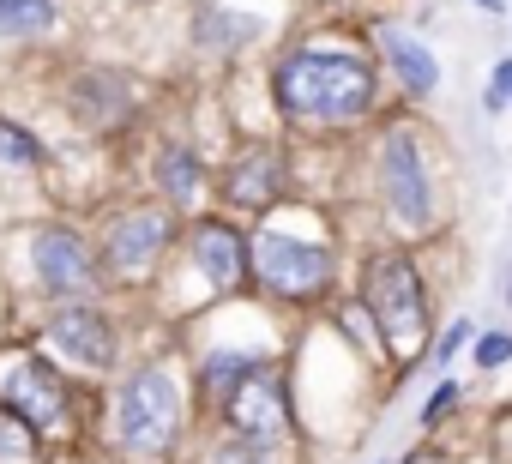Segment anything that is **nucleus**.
I'll return each mask as SVG.
<instances>
[{
	"mask_svg": "<svg viewBox=\"0 0 512 464\" xmlns=\"http://www.w3.org/2000/svg\"><path fill=\"white\" fill-rule=\"evenodd\" d=\"M374 103V67L344 49H296L278 67V109L308 127L362 121Z\"/></svg>",
	"mask_w": 512,
	"mask_h": 464,
	"instance_id": "nucleus-1",
	"label": "nucleus"
},
{
	"mask_svg": "<svg viewBox=\"0 0 512 464\" xmlns=\"http://www.w3.org/2000/svg\"><path fill=\"white\" fill-rule=\"evenodd\" d=\"M362 302L368 314L380 320V338L398 362H416L422 356V338H428V302H422V278L410 272L404 254H380L362 278Z\"/></svg>",
	"mask_w": 512,
	"mask_h": 464,
	"instance_id": "nucleus-2",
	"label": "nucleus"
},
{
	"mask_svg": "<svg viewBox=\"0 0 512 464\" xmlns=\"http://www.w3.org/2000/svg\"><path fill=\"white\" fill-rule=\"evenodd\" d=\"M181 434V386L169 368H139L127 374L121 398H115V446H127L133 458H157L169 452Z\"/></svg>",
	"mask_w": 512,
	"mask_h": 464,
	"instance_id": "nucleus-3",
	"label": "nucleus"
},
{
	"mask_svg": "<svg viewBox=\"0 0 512 464\" xmlns=\"http://www.w3.org/2000/svg\"><path fill=\"white\" fill-rule=\"evenodd\" d=\"M253 272H260V284L272 290V296H314V290H326V278H332V254L326 248H314V242H296V236H260L253 242Z\"/></svg>",
	"mask_w": 512,
	"mask_h": 464,
	"instance_id": "nucleus-4",
	"label": "nucleus"
},
{
	"mask_svg": "<svg viewBox=\"0 0 512 464\" xmlns=\"http://www.w3.org/2000/svg\"><path fill=\"white\" fill-rule=\"evenodd\" d=\"M380 181H386V205L404 229H428L434 205H428V175H422V157H416V139L398 127L386 133L380 145Z\"/></svg>",
	"mask_w": 512,
	"mask_h": 464,
	"instance_id": "nucleus-5",
	"label": "nucleus"
},
{
	"mask_svg": "<svg viewBox=\"0 0 512 464\" xmlns=\"http://www.w3.org/2000/svg\"><path fill=\"white\" fill-rule=\"evenodd\" d=\"M0 404H13L25 422L49 428V422L67 416V380L43 356H19V362H7V374H0Z\"/></svg>",
	"mask_w": 512,
	"mask_h": 464,
	"instance_id": "nucleus-6",
	"label": "nucleus"
},
{
	"mask_svg": "<svg viewBox=\"0 0 512 464\" xmlns=\"http://www.w3.org/2000/svg\"><path fill=\"white\" fill-rule=\"evenodd\" d=\"M31 266L55 296H85L97 284V260L73 229H37L31 236Z\"/></svg>",
	"mask_w": 512,
	"mask_h": 464,
	"instance_id": "nucleus-7",
	"label": "nucleus"
},
{
	"mask_svg": "<svg viewBox=\"0 0 512 464\" xmlns=\"http://www.w3.org/2000/svg\"><path fill=\"white\" fill-rule=\"evenodd\" d=\"M169 229H175L169 211H127V217L109 223L103 254H109V266H115L121 278H139V272H151L157 254L169 248Z\"/></svg>",
	"mask_w": 512,
	"mask_h": 464,
	"instance_id": "nucleus-8",
	"label": "nucleus"
},
{
	"mask_svg": "<svg viewBox=\"0 0 512 464\" xmlns=\"http://www.w3.org/2000/svg\"><path fill=\"white\" fill-rule=\"evenodd\" d=\"M49 344L67 350V356L85 362V368H109V356H115L109 320H103L97 308H85V302H73V308H61V314L49 320Z\"/></svg>",
	"mask_w": 512,
	"mask_h": 464,
	"instance_id": "nucleus-9",
	"label": "nucleus"
},
{
	"mask_svg": "<svg viewBox=\"0 0 512 464\" xmlns=\"http://www.w3.org/2000/svg\"><path fill=\"white\" fill-rule=\"evenodd\" d=\"M223 410H229V422H235L241 434H253V440H272V434L284 428V416H290L284 386L266 380V374H247V380L223 398Z\"/></svg>",
	"mask_w": 512,
	"mask_h": 464,
	"instance_id": "nucleus-10",
	"label": "nucleus"
},
{
	"mask_svg": "<svg viewBox=\"0 0 512 464\" xmlns=\"http://www.w3.org/2000/svg\"><path fill=\"white\" fill-rule=\"evenodd\" d=\"M278 193H284V157L272 145H253V151L235 157V169H229V199L235 205L266 211V205H278Z\"/></svg>",
	"mask_w": 512,
	"mask_h": 464,
	"instance_id": "nucleus-11",
	"label": "nucleus"
},
{
	"mask_svg": "<svg viewBox=\"0 0 512 464\" xmlns=\"http://www.w3.org/2000/svg\"><path fill=\"white\" fill-rule=\"evenodd\" d=\"M193 260H199V272L217 290H235L247 278V248H241V236H235L229 223H199L193 229Z\"/></svg>",
	"mask_w": 512,
	"mask_h": 464,
	"instance_id": "nucleus-12",
	"label": "nucleus"
},
{
	"mask_svg": "<svg viewBox=\"0 0 512 464\" xmlns=\"http://www.w3.org/2000/svg\"><path fill=\"white\" fill-rule=\"evenodd\" d=\"M380 49H386V61H392V73L416 91V97H428L434 91V79H440V67H434V55L416 43V37H404V31H386L380 37Z\"/></svg>",
	"mask_w": 512,
	"mask_h": 464,
	"instance_id": "nucleus-13",
	"label": "nucleus"
},
{
	"mask_svg": "<svg viewBox=\"0 0 512 464\" xmlns=\"http://www.w3.org/2000/svg\"><path fill=\"white\" fill-rule=\"evenodd\" d=\"M0 464H43L37 422H25L13 404H0Z\"/></svg>",
	"mask_w": 512,
	"mask_h": 464,
	"instance_id": "nucleus-14",
	"label": "nucleus"
},
{
	"mask_svg": "<svg viewBox=\"0 0 512 464\" xmlns=\"http://www.w3.org/2000/svg\"><path fill=\"white\" fill-rule=\"evenodd\" d=\"M55 25V0H0V37H43Z\"/></svg>",
	"mask_w": 512,
	"mask_h": 464,
	"instance_id": "nucleus-15",
	"label": "nucleus"
},
{
	"mask_svg": "<svg viewBox=\"0 0 512 464\" xmlns=\"http://www.w3.org/2000/svg\"><path fill=\"white\" fill-rule=\"evenodd\" d=\"M157 181L169 187V199H193V193H199V163H193V151H163Z\"/></svg>",
	"mask_w": 512,
	"mask_h": 464,
	"instance_id": "nucleus-16",
	"label": "nucleus"
},
{
	"mask_svg": "<svg viewBox=\"0 0 512 464\" xmlns=\"http://www.w3.org/2000/svg\"><path fill=\"white\" fill-rule=\"evenodd\" d=\"M247 374H253V356H241V350H229V356H211V362H205V392H211V398H229V392H235Z\"/></svg>",
	"mask_w": 512,
	"mask_h": 464,
	"instance_id": "nucleus-17",
	"label": "nucleus"
},
{
	"mask_svg": "<svg viewBox=\"0 0 512 464\" xmlns=\"http://www.w3.org/2000/svg\"><path fill=\"white\" fill-rule=\"evenodd\" d=\"M0 163H43V145H37V133H25V127H13V121H0Z\"/></svg>",
	"mask_w": 512,
	"mask_h": 464,
	"instance_id": "nucleus-18",
	"label": "nucleus"
},
{
	"mask_svg": "<svg viewBox=\"0 0 512 464\" xmlns=\"http://www.w3.org/2000/svg\"><path fill=\"white\" fill-rule=\"evenodd\" d=\"M506 356H512V338H506V332H488V338L476 344V362H482V368H500Z\"/></svg>",
	"mask_w": 512,
	"mask_h": 464,
	"instance_id": "nucleus-19",
	"label": "nucleus"
},
{
	"mask_svg": "<svg viewBox=\"0 0 512 464\" xmlns=\"http://www.w3.org/2000/svg\"><path fill=\"white\" fill-rule=\"evenodd\" d=\"M452 404H458V386H440V392H434V398H428V404H422V422H428V428H434V422H440V416H446V410H452Z\"/></svg>",
	"mask_w": 512,
	"mask_h": 464,
	"instance_id": "nucleus-20",
	"label": "nucleus"
},
{
	"mask_svg": "<svg viewBox=\"0 0 512 464\" xmlns=\"http://www.w3.org/2000/svg\"><path fill=\"white\" fill-rule=\"evenodd\" d=\"M464 338H470V326H464V320H458V326H446V338H440V350H434V356H440V362H452V356L464 350Z\"/></svg>",
	"mask_w": 512,
	"mask_h": 464,
	"instance_id": "nucleus-21",
	"label": "nucleus"
},
{
	"mask_svg": "<svg viewBox=\"0 0 512 464\" xmlns=\"http://www.w3.org/2000/svg\"><path fill=\"white\" fill-rule=\"evenodd\" d=\"M512 97V61H500V73H494V91H488V109H500Z\"/></svg>",
	"mask_w": 512,
	"mask_h": 464,
	"instance_id": "nucleus-22",
	"label": "nucleus"
},
{
	"mask_svg": "<svg viewBox=\"0 0 512 464\" xmlns=\"http://www.w3.org/2000/svg\"><path fill=\"white\" fill-rule=\"evenodd\" d=\"M199 37H247V25H223V19H199Z\"/></svg>",
	"mask_w": 512,
	"mask_h": 464,
	"instance_id": "nucleus-23",
	"label": "nucleus"
},
{
	"mask_svg": "<svg viewBox=\"0 0 512 464\" xmlns=\"http://www.w3.org/2000/svg\"><path fill=\"white\" fill-rule=\"evenodd\" d=\"M211 464H253V458H247V452H241V446H229V452H217V458H211Z\"/></svg>",
	"mask_w": 512,
	"mask_h": 464,
	"instance_id": "nucleus-24",
	"label": "nucleus"
},
{
	"mask_svg": "<svg viewBox=\"0 0 512 464\" xmlns=\"http://www.w3.org/2000/svg\"><path fill=\"white\" fill-rule=\"evenodd\" d=\"M476 7H482V13H500V0H476Z\"/></svg>",
	"mask_w": 512,
	"mask_h": 464,
	"instance_id": "nucleus-25",
	"label": "nucleus"
}]
</instances>
